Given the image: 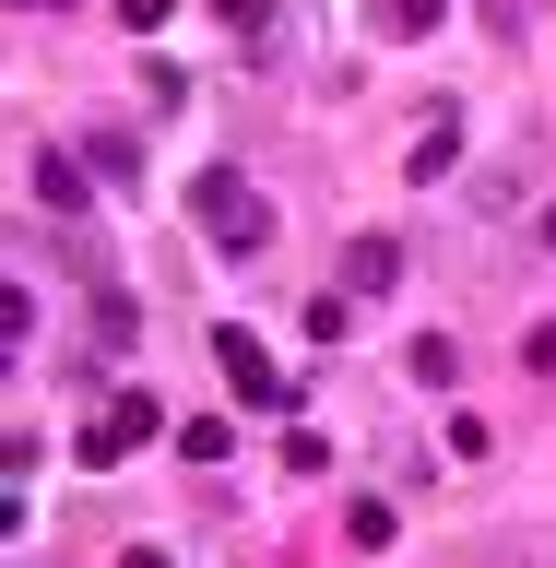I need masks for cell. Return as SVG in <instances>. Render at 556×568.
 I'll return each instance as SVG.
<instances>
[{"label": "cell", "mask_w": 556, "mask_h": 568, "mask_svg": "<svg viewBox=\"0 0 556 568\" xmlns=\"http://www.w3.org/2000/svg\"><path fill=\"white\" fill-rule=\"evenodd\" d=\"M190 225H202L225 261H261V248H273V202H261L237 166H202V178H190Z\"/></svg>", "instance_id": "6da1fadb"}, {"label": "cell", "mask_w": 556, "mask_h": 568, "mask_svg": "<svg viewBox=\"0 0 556 568\" xmlns=\"http://www.w3.org/2000/svg\"><path fill=\"white\" fill-rule=\"evenodd\" d=\"M154 426H166V403H154V390H107V415L95 426H83V438H71V462H83V474H119V462H131L142 450V438H154Z\"/></svg>", "instance_id": "7a4b0ae2"}, {"label": "cell", "mask_w": 556, "mask_h": 568, "mask_svg": "<svg viewBox=\"0 0 556 568\" xmlns=\"http://www.w3.org/2000/svg\"><path fill=\"white\" fill-rule=\"evenodd\" d=\"M213 367H225V390H237L249 415H296V379H284L273 355H261V332H237V320H213Z\"/></svg>", "instance_id": "3957f363"}, {"label": "cell", "mask_w": 556, "mask_h": 568, "mask_svg": "<svg viewBox=\"0 0 556 568\" xmlns=\"http://www.w3.org/2000/svg\"><path fill=\"white\" fill-rule=\"evenodd\" d=\"M344 284H355V296H391V284H403V237H355L344 248Z\"/></svg>", "instance_id": "277c9868"}, {"label": "cell", "mask_w": 556, "mask_h": 568, "mask_svg": "<svg viewBox=\"0 0 556 568\" xmlns=\"http://www.w3.org/2000/svg\"><path fill=\"white\" fill-rule=\"evenodd\" d=\"M36 202H48V213H83V154L48 142V154H36Z\"/></svg>", "instance_id": "5b68a950"}, {"label": "cell", "mask_w": 556, "mask_h": 568, "mask_svg": "<svg viewBox=\"0 0 556 568\" xmlns=\"http://www.w3.org/2000/svg\"><path fill=\"white\" fill-rule=\"evenodd\" d=\"M344 332H355V296H344V284H332V296H309V344H344Z\"/></svg>", "instance_id": "8992f818"}, {"label": "cell", "mask_w": 556, "mask_h": 568, "mask_svg": "<svg viewBox=\"0 0 556 568\" xmlns=\"http://www.w3.org/2000/svg\"><path fill=\"white\" fill-rule=\"evenodd\" d=\"M415 379H426V390H451V379H462V355H451V332H415Z\"/></svg>", "instance_id": "52a82bcc"}, {"label": "cell", "mask_w": 556, "mask_h": 568, "mask_svg": "<svg viewBox=\"0 0 556 568\" xmlns=\"http://www.w3.org/2000/svg\"><path fill=\"white\" fill-rule=\"evenodd\" d=\"M83 166H107V178H142V142H131V131H95V142H83Z\"/></svg>", "instance_id": "ba28073f"}, {"label": "cell", "mask_w": 556, "mask_h": 568, "mask_svg": "<svg viewBox=\"0 0 556 568\" xmlns=\"http://www.w3.org/2000/svg\"><path fill=\"white\" fill-rule=\"evenodd\" d=\"M178 450H190V462H225L237 438H225V415H190V426H178Z\"/></svg>", "instance_id": "9c48e42d"}, {"label": "cell", "mask_w": 556, "mask_h": 568, "mask_svg": "<svg viewBox=\"0 0 556 568\" xmlns=\"http://www.w3.org/2000/svg\"><path fill=\"white\" fill-rule=\"evenodd\" d=\"M438 12H451V0H380V36H426Z\"/></svg>", "instance_id": "30bf717a"}, {"label": "cell", "mask_w": 556, "mask_h": 568, "mask_svg": "<svg viewBox=\"0 0 556 568\" xmlns=\"http://www.w3.org/2000/svg\"><path fill=\"white\" fill-rule=\"evenodd\" d=\"M522 367H533V379H556V320H533V332H522Z\"/></svg>", "instance_id": "8fae6325"}, {"label": "cell", "mask_w": 556, "mask_h": 568, "mask_svg": "<svg viewBox=\"0 0 556 568\" xmlns=\"http://www.w3.org/2000/svg\"><path fill=\"white\" fill-rule=\"evenodd\" d=\"M166 12H178V0H119V24H131V36H154Z\"/></svg>", "instance_id": "7c38bea8"}, {"label": "cell", "mask_w": 556, "mask_h": 568, "mask_svg": "<svg viewBox=\"0 0 556 568\" xmlns=\"http://www.w3.org/2000/svg\"><path fill=\"white\" fill-rule=\"evenodd\" d=\"M119 568H178V557H166V545H131V557H119Z\"/></svg>", "instance_id": "4fadbf2b"}, {"label": "cell", "mask_w": 556, "mask_h": 568, "mask_svg": "<svg viewBox=\"0 0 556 568\" xmlns=\"http://www.w3.org/2000/svg\"><path fill=\"white\" fill-rule=\"evenodd\" d=\"M36 12H71V0H36Z\"/></svg>", "instance_id": "5bb4252c"}]
</instances>
